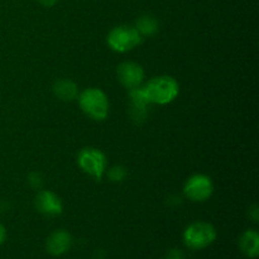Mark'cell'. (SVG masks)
Instances as JSON below:
<instances>
[{"label": "cell", "mask_w": 259, "mask_h": 259, "mask_svg": "<svg viewBox=\"0 0 259 259\" xmlns=\"http://www.w3.org/2000/svg\"><path fill=\"white\" fill-rule=\"evenodd\" d=\"M34 205L38 211L45 215H48V217L60 215L63 209L62 201H61L60 197L55 192L48 191V190L39 191V194L37 195L34 200Z\"/></svg>", "instance_id": "obj_8"}, {"label": "cell", "mask_w": 259, "mask_h": 259, "mask_svg": "<svg viewBox=\"0 0 259 259\" xmlns=\"http://www.w3.org/2000/svg\"><path fill=\"white\" fill-rule=\"evenodd\" d=\"M71 244H72V238H71L70 233L63 229H58L48 237L47 242H46V249L51 255L58 257L67 252Z\"/></svg>", "instance_id": "obj_9"}, {"label": "cell", "mask_w": 259, "mask_h": 259, "mask_svg": "<svg viewBox=\"0 0 259 259\" xmlns=\"http://www.w3.org/2000/svg\"><path fill=\"white\" fill-rule=\"evenodd\" d=\"M116 76L121 85L128 90L141 88L144 80V71L136 62H123L116 68Z\"/></svg>", "instance_id": "obj_7"}, {"label": "cell", "mask_w": 259, "mask_h": 259, "mask_svg": "<svg viewBox=\"0 0 259 259\" xmlns=\"http://www.w3.org/2000/svg\"><path fill=\"white\" fill-rule=\"evenodd\" d=\"M37 2L39 3L40 5H43V7L51 8L53 7V5H56V3H57L58 0H37Z\"/></svg>", "instance_id": "obj_18"}, {"label": "cell", "mask_w": 259, "mask_h": 259, "mask_svg": "<svg viewBox=\"0 0 259 259\" xmlns=\"http://www.w3.org/2000/svg\"><path fill=\"white\" fill-rule=\"evenodd\" d=\"M214 191L211 179L206 175L197 174L190 177L184 186V194L194 202H202L210 199Z\"/></svg>", "instance_id": "obj_6"}, {"label": "cell", "mask_w": 259, "mask_h": 259, "mask_svg": "<svg viewBox=\"0 0 259 259\" xmlns=\"http://www.w3.org/2000/svg\"><path fill=\"white\" fill-rule=\"evenodd\" d=\"M139 89L148 104H158V105H166L174 101L180 91L179 82L171 76L153 77Z\"/></svg>", "instance_id": "obj_1"}, {"label": "cell", "mask_w": 259, "mask_h": 259, "mask_svg": "<svg viewBox=\"0 0 259 259\" xmlns=\"http://www.w3.org/2000/svg\"><path fill=\"white\" fill-rule=\"evenodd\" d=\"M166 259H184V253L180 249H171L167 252Z\"/></svg>", "instance_id": "obj_16"}, {"label": "cell", "mask_w": 259, "mask_h": 259, "mask_svg": "<svg viewBox=\"0 0 259 259\" xmlns=\"http://www.w3.org/2000/svg\"><path fill=\"white\" fill-rule=\"evenodd\" d=\"M143 40L141 33L132 25H118L108 35V45L115 52L125 53L139 46Z\"/></svg>", "instance_id": "obj_3"}, {"label": "cell", "mask_w": 259, "mask_h": 259, "mask_svg": "<svg viewBox=\"0 0 259 259\" xmlns=\"http://www.w3.org/2000/svg\"><path fill=\"white\" fill-rule=\"evenodd\" d=\"M53 93L60 100L72 101L77 98L78 88L73 81L68 80V78H62V80H58L55 82Z\"/></svg>", "instance_id": "obj_12"}, {"label": "cell", "mask_w": 259, "mask_h": 259, "mask_svg": "<svg viewBox=\"0 0 259 259\" xmlns=\"http://www.w3.org/2000/svg\"><path fill=\"white\" fill-rule=\"evenodd\" d=\"M129 96H131V116L137 124L143 123L147 116V105L148 101L142 95L141 89L137 88L133 90H129Z\"/></svg>", "instance_id": "obj_10"}, {"label": "cell", "mask_w": 259, "mask_h": 259, "mask_svg": "<svg viewBox=\"0 0 259 259\" xmlns=\"http://www.w3.org/2000/svg\"><path fill=\"white\" fill-rule=\"evenodd\" d=\"M77 163L80 168L95 180H101L106 169V157L100 149L86 147L78 152Z\"/></svg>", "instance_id": "obj_5"}, {"label": "cell", "mask_w": 259, "mask_h": 259, "mask_svg": "<svg viewBox=\"0 0 259 259\" xmlns=\"http://www.w3.org/2000/svg\"><path fill=\"white\" fill-rule=\"evenodd\" d=\"M136 29L141 33V35H153L154 33L158 30V20L153 17V15H142L137 19L136 22Z\"/></svg>", "instance_id": "obj_13"}, {"label": "cell", "mask_w": 259, "mask_h": 259, "mask_svg": "<svg viewBox=\"0 0 259 259\" xmlns=\"http://www.w3.org/2000/svg\"><path fill=\"white\" fill-rule=\"evenodd\" d=\"M242 252L249 258H257L259 254V235L257 230H247L239 239Z\"/></svg>", "instance_id": "obj_11"}, {"label": "cell", "mask_w": 259, "mask_h": 259, "mask_svg": "<svg viewBox=\"0 0 259 259\" xmlns=\"http://www.w3.org/2000/svg\"><path fill=\"white\" fill-rule=\"evenodd\" d=\"M108 176L110 179V181L120 182L126 177V171L123 166H114L113 168L109 169Z\"/></svg>", "instance_id": "obj_14"}, {"label": "cell", "mask_w": 259, "mask_h": 259, "mask_svg": "<svg viewBox=\"0 0 259 259\" xmlns=\"http://www.w3.org/2000/svg\"><path fill=\"white\" fill-rule=\"evenodd\" d=\"M5 239H7V229L4 225L0 224V245L5 242Z\"/></svg>", "instance_id": "obj_19"}, {"label": "cell", "mask_w": 259, "mask_h": 259, "mask_svg": "<svg viewBox=\"0 0 259 259\" xmlns=\"http://www.w3.org/2000/svg\"><path fill=\"white\" fill-rule=\"evenodd\" d=\"M217 239V229L205 222L192 223L184 233V242L189 248L195 250L204 249Z\"/></svg>", "instance_id": "obj_4"}, {"label": "cell", "mask_w": 259, "mask_h": 259, "mask_svg": "<svg viewBox=\"0 0 259 259\" xmlns=\"http://www.w3.org/2000/svg\"><path fill=\"white\" fill-rule=\"evenodd\" d=\"M78 104H80L81 110L93 120L101 121L108 116V96L100 89L90 88L83 90L78 96Z\"/></svg>", "instance_id": "obj_2"}, {"label": "cell", "mask_w": 259, "mask_h": 259, "mask_svg": "<svg viewBox=\"0 0 259 259\" xmlns=\"http://www.w3.org/2000/svg\"><path fill=\"white\" fill-rule=\"evenodd\" d=\"M249 218L254 223L258 222L259 214H258V206H257V205H253V206L249 209Z\"/></svg>", "instance_id": "obj_17"}, {"label": "cell", "mask_w": 259, "mask_h": 259, "mask_svg": "<svg viewBox=\"0 0 259 259\" xmlns=\"http://www.w3.org/2000/svg\"><path fill=\"white\" fill-rule=\"evenodd\" d=\"M29 184L33 189H40L42 186V179L38 174H32L29 176Z\"/></svg>", "instance_id": "obj_15"}]
</instances>
